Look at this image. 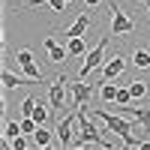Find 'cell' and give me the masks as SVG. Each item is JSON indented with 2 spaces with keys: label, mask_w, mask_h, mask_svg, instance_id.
<instances>
[{
  "label": "cell",
  "mask_w": 150,
  "mask_h": 150,
  "mask_svg": "<svg viewBox=\"0 0 150 150\" xmlns=\"http://www.w3.org/2000/svg\"><path fill=\"white\" fill-rule=\"evenodd\" d=\"M75 114H78V123H81V135H78V138H72L69 147H75V150H78V147H87V144H96V147H105V150L114 147V141L102 138V132H105V129H96V123L84 114V105L75 108Z\"/></svg>",
  "instance_id": "cell-1"
},
{
  "label": "cell",
  "mask_w": 150,
  "mask_h": 150,
  "mask_svg": "<svg viewBox=\"0 0 150 150\" xmlns=\"http://www.w3.org/2000/svg\"><path fill=\"white\" fill-rule=\"evenodd\" d=\"M93 114L102 120V123H105V129H108V132H114L120 141L132 135V123H129V120H123V117H117V114H111V111H105V108H96Z\"/></svg>",
  "instance_id": "cell-2"
},
{
  "label": "cell",
  "mask_w": 150,
  "mask_h": 150,
  "mask_svg": "<svg viewBox=\"0 0 150 150\" xmlns=\"http://www.w3.org/2000/svg\"><path fill=\"white\" fill-rule=\"evenodd\" d=\"M105 48H108V36H102V39H99V42L90 48V51L84 54V63H81V72H78L81 78H87V75H90V72L105 60Z\"/></svg>",
  "instance_id": "cell-3"
},
{
  "label": "cell",
  "mask_w": 150,
  "mask_h": 150,
  "mask_svg": "<svg viewBox=\"0 0 150 150\" xmlns=\"http://www.w3.org/2000/svg\"><path fill=\"white\" fill-rule=\"evenodd\" d=\"M132 30H135V21H132L117 3H111V33H114V36H126V33H132Z\"/></svg>",
  "instance_id": "cell-4"
},
{
  "label": "cell",
  "mask_w": 150,
  "mask_h": 150,
  "mask_svg": "<svg viewBox=\"0 0 150 150\" xmlns=\"http://www.w3.org/2000/svg\"><path fill=\"white\" fill-rule=\"evenodd\" d=\"M69 93H72V108L87 105V102L93 99V84H84V78H81V81L69 84Z\"/></svg>",
  "instance_id": "cell-5"
},
{
  "label": "cell",
  "mask_w": 150,
  "mask_h": 150,
  "mask_svg": "<svg viewBox=\"0 0 150 150\" xmlns=\"http://www.w3.org/2000/svg\"><path fill=\"white\" fill-rule=\"evenodd\" d=\"M75 120H78V114L72 111V114H66L63 120L57 123V138H60V144H63V147L72 144V126H75Z\"/></svg>",
  "instance_id": "cell-6"
},
{
  "label": "cell",
  "mask_w": 150,
  "mask_h": 150,
  "mask_svg": "<svg viewBox=\"0 0 150 150\" xmlns=\"http://www.w3.org/2000/svg\"><path fill=\"white\" fill-rule=\"evenodd\" d=\"M63 87H69V81H66V75H60V78L51 84V90H48V102H51L54 111L63 108Z\"/></svg>",
  "instance_id": "cell-7"
},
{
  "label": "cell",
  "mask_w": 150,
  "mask_h": 150,
  "mask_svg": "<svg viewBox=\"0 0 150 150\" xmlns=\"http://www.w3.org/2000/svg\"><path fill=\"white\" fill-rule=\"evenodd\" d=\"M123 69H126V60H123V57H108L105 66H102V78L105 81H114L117 75H123Z\"/></svg>",
  "instance_id": "cell-8"
},
{
  "label": "cell",
  "mask_w": 150,
  "mask_h": 150,
  "mask_svg": "<svg viewBox=\"0 0 150 150\" xmlns=\"http://www.w3.org/2000/svg\"><path fill=\"white\" fill-rule=\"evenodd\" d=\"M45 51H48V57H51V63H63V60L69 57V48H60L51 36H45Z\"/></svg>",
  "instance_id": "cell-9"
},
{
  "label": "cell",
  "mask_w": 150,
  "mask_h": 150,
  "mask_svg": "<svg viewBox=\"0 0 150 150\" xmlns=\"http://www.w3.org/2000/svg\"><path fill=\"white\" fill-rule=\"evenodd\" d=\"M0 81H3V87H6V90H12V87H21V84H30L33 78H27V75H15V72H9V69H3V72H0Z\"/></svg>",
  "instance_id": "cell-10"
},
{
  "label": "cell",
  "mask_w": 150,
  "mask_h": 150,
  "mask_svg": "<svg viewBox=\"0 0 150 150\" xmlns=\"http://www.w3.org/2000/svg\"><path fill=\"white\" fill-rule=\"evenodd\" d=\"M87 27H90V15H87V12H81V15L75 18L69 27H66V36H84V33H87Z\"/></svg>",
  "instance_id": "cell-11"
},
{
  "label": "cell",
  "mask_w": 150,
  "mask_h": 150,
  "mask_svg": "<svg viewBox=\"0 0 150 150\" xmlns=\"http://www.w3.org/2000/svg\"><path fill=\"white\" fill-rule=\"evenodd\" d=\"M66 48H69V57H81V54H87V42H84V36H69Z\"/></svg>",
  "instance_id": "cell-12"
},
{
  "label": "cell",
  "mask_w": 150,
  "mask_h": 150,
  "mask_svg": "<svg viewBox=\"0 0 150 150\" xmlns=\"http://www.w3.org/2000/svg\"><path fill=\"white\" fill-rule=\"evenodd\" d=\"M120 108L126 111V114H132V117L138 120L144 129H150V108H126V105H120Z\"/></svg>",
  "instance_id": "cell-13"
},
{
  "label": "cell",
  "mask_w": 150,
  "mask_h": 150,
  "mask_svg": "<svg viewBox=\"0 0 150 150\" xmlns=\"http://www.w3.org/2000/svg\"><path fill=\"white\" fill-rule=\"evenodd\" d=\"M117 90H120L117 84H111V81H105V78H102V87H99V96H102L105 102H114V99H117Z\"/></svg>",
  "instance_id": "cell-14"
},
{
  "label": "cell",
  "mask_w": 150,
  "mask_h": 150,
  "mask_svg": "<svg viewBox=\"0 0 150 150\" xmlns=\"http://www.w3.org/2000/svg\"><path fill=\"white\" fill-rule=\"evenodd\" d=\"M21 72L27 75V78H33V81H39V84H42V72H39V66H36V60H27V63H21Z\"/></svg>",
  "instance_id": "cell-15"
},
{
  "label": "cell",
  "mask_w": 150,
  "mask_h": 150,
  "mask_svg": "<svg viewBox=\"0 0 150 150\" xmlns=\"http://www.w3.org/2000/svg\"><path fill=\"white\" fill-rule=\"evenodd\" d=\"M33 144L36 147H48V144H51V132H48L45 126H39V129L33 132Z\"/></svg>",
  "instance_id": "cell-16"
},
{
  "label": "cell",
  "mask_w": 150,
  "mask_h": 150,
  "mask_svg": "<svg viewBox=\"0 0 150 150\" xmlns=\"http://www.w3.org/2000/svg\"><path fill=\"white\" fill-rule=\"evenodd\" d=\"M132 63L138 66V69H147L150 66V54L144 51V48H135V51H132Z\"/></svg>",
  "instance_id": "cell-17"
},
{
  "label": "cell",
  "mask_w": 150,
  "mask_h": 150,
  "mask_svg": "<svg viewBox=\"0 0 150 150\" xmlns=\"http://www.w3.org/2000/svg\"><path fill=\"white\" fill-rule=\"evenodd\" d=\"M36 105H39V102H36V96H27V99L21 102V117H30L33 111H36Z\"/></svg>",
  "instance_id": "cell-18"
},
{
  "label": "cell",
  "mask_w": 150,
  "mask_h": 150,
  "mask_svg": "<svg viewBox=\"0 0 150 150\" xmlns=\"http://www.w3.org/2000/svg\"><path fill=\"white\" fill-rule=\"evenodd\" d=\"M132 99H135V96H132V90H129V87H120V90H117V99H114V102H117V105H129Z\"/></svg>",
  "instance_id": "cell-19"
},
{
  "label": "cell",
  "mask_w": 150,
  "mask_h": 150,
  "mask_svg": "<svg viewBox=\"0 0 150 150\" xmlns=\"http://www.w3.org/2000/svg\"><path fill=\"white\" fill-rule=\"evenodd\" d=\"M36 129H39V123H36L33 117H21V132L24 135H33Z\"/></svg>",
  "instance_id": "cell-20"
},
{
  "label": "cell",
  "mask_w": 150,
  "mask_h": 150,
  "mask_svg": "<svg viewBox=\"0 0 150 150\" xmlns=\"http://www.w3.org/2000/svg\"><path fill=\"white\" fill-rule=\"evenodd\" d=\"M3 135H6L9 141L15 138V135H21V120H18V123H15V120H9V123H6V132H3Z\"/></svg>",
  "instance_id": "cell-21"
},
{
  "label": "cell",
  "mask_w": 150,
  "mask_h": 150,
  "mask_svg": "<svg viewBox=\"0 0 150 150\" xmlns=\"http://www.w3.org/2000/svg\"><path fill=\"white\" fill-rule=\"evenodd\" d=\"M30 117L39 123V126H45V123H48V111H45V105H36V111H33Z\"/></svg>",
  "instance_id": "cell-22"
},
{
  "label": "cell",
  "mask_w": 150,
  "mask_h": 150,
  "mask_svg": "<svg viewBox=\"0 0 150 150\" xmlns=\"http://www.w3.org/2000/svg\"><path fill=\"white\" fill-rule=\"evenodd\" d=\"M129 90H132L135 99H141V96L147 93V87H144V81H132V84H129Z\"/></svg>",
  "instance_id": "cell-23"
},
{
  "label": "cell",
  "mask_w": 150,
  "mask_h": 150,
  "mask_svg": "<svg viewBox=\"0 0 150 150\" xmlns=\"http://www.w3.org/2000/svg\"><path fill=\"white\" fill-rule=\"evenodd\" d=\"M15 60L18 63H27V60H33V51L30 48H21V51H15Z\"/></svg>",
  "instance_id": "cell-24"
},
{
  "label": "cell",
  "mask_w": 150,
  "mask_h": 150,
  "mask_svg": "<svg viewBox=\"0 0 150 150\" xmlns=\"http://www.w3.org/2000/svg\"><path fill=\"white\" fill-rule=\"evenodd\" d=\"M12 150H27V138H24V132L12 138Z\"/></svg>",
  "instance_id": "cell-25"
},
{
  "label": "cell",
  "mask_w": 150,
  "mask_h": 150,
  "mask_svg": "<svg viewBox=\"0 0 150 150\" xmlns=\"http://www.w3.org/2000/svg\"><path fill=\"white\" fill-rule=\"evenodd\" d=\"M123 147H141V141L135 135H129V138H123Z\"/></svg>",
  "instance_id": "cell-26"
},
{
  "label": "cell",
  "mask_w": 150,
  "mask_h": 150,
  "mask_svg": "<svg viewBox=\"0 0 150 150\" xmlns=\"http://www.w3.org/2000/svg\"><path fill=\"white\" fill-rule=\"evenodd\" d=\"M84 3H87V6H99V3H102V0H84Z\"/></svg>",
  "instance_id": "cell-27"
},
{
  "label": "cell",
  "mask_w": 150,
  "mask_h": 150,
  "mask_svg": "<svg viewBox=\"0 0 150 150\" xmlns=\"http://www.w3.org/2000/svg\"><path fill=\"white\" fill-rule=\"evenodd\" d=\"M138 3H144V9H147V15H150V0H138Z\"/></svg>",
  "instance_id": "cell-28"
}]
</instances>
